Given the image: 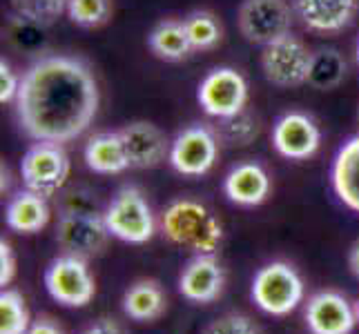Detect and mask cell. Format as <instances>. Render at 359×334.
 I'll list each match as a JSON object with an SVG mask.
<instances>
[{
    "label": "cell",
    "mask_w": 359,
    "mask_h": 334,
    "mask_svg": "<svg viewBox=\"0 0 359 334\" xmlns=\"http://www.w3.org/2000/svg\"><path fill=\"white\" fill-rule=\"evenodd\" d=\"M101 94L94 71L74 56H41L25 69L14 101L20 130L36 143L65 145L94 123Z\"/></svg>",
    "instance_id": "obj_1"
},
{
    "label": "cell",
    "mask_w": 359,
    "mask_h": 334,
    "mask_svg": "<svg viewBox=\"0 0 359 334\" xmlns=\"http://www.w3.org/2000/svg\"><path fill=\"white\" fill-rule=\"evenodd\" d=\"M158 225L170 243L188 247L194 254H215L224 241L219 218L194 199L172 201L161 214Z\"/></svg>",
    "instance_id": "obj_2"
},
{
    "label": "cell",
    "mask_w": 359,
    "mask_h": 334,
    "mask_svg": "<svg viewBox=\"0 0 359 334\" xmlns=\"http://www.w3.org/2000/svg\"><path fill=\"white\" fill-rule=\"evenodd\" d=\"M250 294L262 312L288 316L304 301V279L290 263L272 261L257 270Z\"/></svg>",
    "instance_id": "obj_3"
},
{
    "label": "cell",
    "mask_w": 359,
    "mask_h": 334,
    "mask_svg": "<svg viewBox=\"0 0 359 334\" xmlns=\"http://www.w3.org/2000/svg\"><path fill=\"white\" fill-rule=\"evenodd\" d=\"M105 223L114 239L132 245L147 243L156 232V218L145 194L136 185H123L105 207Z\"/></svg>",
    "instance_id": "obj_4"
},
{
    "label": "cell",
    "mask_w": 359,
    "mask_h": 334,
    "mask_svg": "<svg viewBox=\"0 0 359 334\" xmlns=\"http://www.w3.org/2000/svg\"><path fill=\"white\" fill-rule=\"evenodd\" d=\"M45 290L65 307H85L96 294V281L90 272L88 258L76 254H60L45 267Z\"/></svg>",
    "instance_id": "obj_5"
},
{
    "label": "cell",
    "mask_w": 359,
    "mask_h": 334,
    "mask_svg": "<svg viewBox=\"0 0 359 334\" xmlns=\"http://www.w3.org/2000/svg\"><path fill=\"white\" fill-rule=\"evenodd\" d=\"M294 9L286 0H243L237 11L241 36L252 45L266 47L292 34Z\"/></svg>",
    "instance_id": "obj_6"
},
{
    "label": "cell",
    "mask_w": 359,
    "mask_h": 334,
    "mask_svg": "<svg viewBox=\"0 0 359 334\" xmlns=\"http://www.w3.org/2000/svg\"><path fill=\"white\" fill-rule=\"evenodd\" d=\"M109 237L112 234L107 230L105 216L92 207H67L56 225V241L60 247L83 258L101 254Z\"/></svg>",
    "instance_id": "obj_7"
},
{
    "label": "cell",
    "mask_w": 359,
    "mask_h": 334,
    "mask_svg": "<svg viewBox=\"0 0 359 334\" xmlns=\"http://www.w3.org/2000/svg\"><path fill=\"white\" fill-rule=\"evenodd\" d=\"M313 52L294 34L262 47V71L275 88H299L308 83Z\"/></svg>",
    "instance_id": "obj_8"
},
{
    "label": "cell",
    "mask_w": 359,
    "mask_h": 334,
    "mask_svg": "<svg viewBox=\"0 0 359 334\" xmlns=\"http://www.w3.org/2000/svg\"><path fill=\"white\" fill-rule=\"evenodd\" d=\"M69 176V156L58 143H34L20 160V179L25 188L52 196Z\"/></svg>",
    "instance_id": "obj_9"
},
{
    "label": "cell",
    "mask_w": 359,
    "mask_h": 334,
    "mask_svg": "<svg viewBox=\"0 0 359 334\" xmlns=\"http://www.w3.org/2000/svg\"><path fill=\"white\" fill-rule=\"evenodd\" d=\"M219 136L208 125H190L181 130L170 143V165L181 176H203L215 167L219 156Z\"/></svg>",
    "instance_id": "obj_10"
},
{
    "label": "cell",
    "mask_w": 359,
    "mask_h": 334,
    "mask_svg": "<svg viewBox=\"0 0 359 334\" xmlns=\"http://www.w3.org/2000/svg\"><path fill=\"white\" fill-rule=\"evenodd\" d=\"M196 98L208 116L230 118L248 105V81L234 67H215L199 83Z\"/></svg>",
    "instance_id": "obj_11"
},
{
    "label": "cell",
    "mask_w": 359,
    "mask_h": 334,
    "mask_svg": "<svg viewBox=\"0 0 359 334\" xmlns=\"http://www.w3.org/2000/svg\"><path fill=\"white\" fill-rule=\"evenodd\" d=\"M321 130L304 111H286L272 125V147L288 160H306L317 154Z\"/></svg>",
    "instance_id": "obj_12"
},
{
    "label": "cell",
    "mask_w": 359,
    "mask_h": 334,
    "mask_svg": "<svg viewBox=\"0 0 359 334\" xmlns=\"http://www.w3.org/2000/svg\"><path fill=\"white\" fill-rule=\"evenodd\" d=\"M304 319L311 334H351L359 323L355 305L332 290L313 294L306 303Z\"/></svg>",
    "instance_id": "obj_13"
},
{
    "label": "cell",
    "mask_w": 359,
    "mask_h": 334,
    "mask_svg": "<svg viewBox=\"0 0 359 334\" xmlns=\"http://www.w3.org/2000/svg\"><path fill=\"white\" fill-rule=\"evenodd\" d=\"M226 288V270L215 254H194L179 274V292L190 303H212Z\"/></svg>",
    "instance_id": "obj_14"
},
{
    "label": "cell",
    "mask_w": 359,
    "mask_h": 334,
    "mask_svg": "<svg viewBox=\"0 0 359 334\" xmlns=\"http://www.w3.org/2000/svg\"><path fill=\"white\" fill-rule=\"evenodd\" d=\"M292 9L306 29L337 34L351 27L359 11V0H292Z\"/></svg>",
    "instance_id": "obj_15"
},
{
    "label": "cell",
    "mask_w": 359,
    "mask_h": 334,
    "mask_svg": "<svg viewBox=\"0 0 359 334\" xmlns=\"http://www.w3.org/2000/svg\"><path fill=\"white\" fill-rule=\"evenodd\" d=\"M118 132L126 143L130 167L152 169L163 163L165 156H170L172 141H168L165 134L150 120H134Z\"/></svg>",
    "instance_id": "obj_16"
},
{
    "label": "cell",
    "mask_w": 359,
    "mask_h": 334,
    "mask_svg": "<svg viewBox=\"0 0 359 334\" xmlns=\"http://www.w3.org/2000/svg\"><path fill=\"white\" fill-rule=\"evenodd\" d=\"M224 194L230 203L241 207L262 205L270 194V176L266 167L255 160L237 163L224 179Z\"/></svg>",
    "instance_id": "obj_17"
},
{
    "label": "cell",
    "mask_w": 359,
    "mask_h": 334,
    "mask_svg": "<svg viewBox=\"0 0 359 334\" xmlns=\"http://www.w3.org/2000/svg\"><path fill=\"white\" fill-rule=\"evenodd\" d=\"M330 188L341 205L359 214V134L351 136L332 158Z\"/></svg>",
    "instance_id": "obj_18"
},
{
    "label": "cell",
    "mask_w": 359,
    "mask_h": 334,
    "mask_svg": "<svg viewBox=\"0 0 359 334\" xmlns=\"http://www.w3.org/2000/svg\"><path fill=\"white\" fill-rule=\"evenodd\" d=\"M85 165L96 174H123L130 167V158L121 132H98L85 143Z\"/></svg>",
    "instance_id": "obj_19"
},
{
    "label": "cell",
    "mask_w": 359,
    "mask_h": 334,
    "mask_svg": "<svg viewBox=\"0 0 359 334\" xmlns=\"http://www.w3.org/2000/svg\"><path fill=\"white\" fill-rule=\"evenodd\" d=\"M52 209H49L47 196L36 194L25 188L14 194L5 207V223L9 230L18 234H36L47 228Z\"/></svg>",
    "instance_id": "obj_20"
},
{
    "label": "cell",
    "mask_w": 359,
    "mask_h": 334,
    "mask_svg": "<svg viewBox=\"0 0 359 334\" xmlns=\"http://www.w3.org/2000/svg\"><path fill=\"white\" fill-rule=\"evenodd\" d=\"M123 312L132 321L139 323H150L163 316L168 307V296L161 288V283L154 279H141L132 283V286L123 294Z\"/></svg>",
    "instance_id": "obj_21"
},
{
    "label": "cell",
    "mask_w": 359,
    "mask_h": 334,
    "mask_svg": "<svg viewBox=\"0 0 359 334\" xmlns=\"http://www.w3.org/2000/svg\"><path fill=\"white\" fill-rule=\"evenodd\" d=\"M147 47L152 49V54L168 63H179V60L188 58L192 52V45L185 32L183 18H163L158 20L150 36H147Z\"/></svg>",
    "instance_id": "obj_22"
},
{
    "label": "cell",
    "mask_w": 359,
    "mask_h": 334,
    "mask_svg": "<svg viewBox=\"0 0 359 334\" xmlns=\"http://www.w3.org/2000/svg\"><path fill=\"white\" fill-rule=\"evenodd\" d=\"M348 63L344 54L335 47H319L311 56V67H308V83L311 88L328 92L335 90L337 85L346 78Z\"/></svg>",
    "instance_id": "obj_23"
},
{
    "label": "cell",
    "mask_w": 359,
    "mask_h": 334,
    "mask_svg": "<svg viewBox=\"0 0 359 334\" xmlns=\"http://www.w3.org/2000/svg\"><path fill=\"white\" fill-rule=\"evenodd\" d=\"M185 32L192 45V52H210L224 39V27L219 18L208 9H194L183 18Z\"/></svg>",
    "instance_id": "obj_24"
},
{
    "label": "cell",
    "mask_w": 359,
    "mask_h": 334,
    "mask_svg": "<svg viewBox=\"0 0 359 334\" xmlns=\"http://www.w3.org/2000/svg\"><path fill=\"white\" fill-rule=\"evenodd\" d=\"M32 326V316L18 290H5L0 294V334H25Z\"/></svg>",
    "instance_id": "obj_25"
},
{
    "label": "cell",
    "mask_w": 359,
    "mask_h": 334,
    "mask_svg": "<svg viewBox=\"0 0 359 334\" xmlns=\"http://www.w3.org/2000/svg\"><path fill=\"white\" fill-rule=\"evenodd\" d=\"M259 130L262 127H259V120L255 118V114L243 109L230 118H219V127L215 132L221 143L232 147H245L257 139Z\"/></svg>",
    "instance_id": "obj_26"
},
{
    "label": "cell",
    "mask_w": 359,
    "mask_h": 334,
    "mask_svg": "<svg viewBox=\"0 0 359 334\" xmlns=\"http://www.w3.org/2000/svg\"><path fill=\"white\" fill-rule=\"evenodd\" d=\"M114 11L112 0H69L67 18L83 29H98L109 22Z\"/></svg>",
    "instance_id": "obj_27"
},
{
    "label": "cell",
    "mask_w": 359,
    "mask_h": 334,
    "mask_svg": "<svg viewBox=\"0 0 359 334\" xmlns=\"http://www.w3.org/2000/svg\"><path fill=\"white\" fill-rule=\"evenodd\" d=\"M45 25L22 18V16H14L9 25V41L14 47L22 49V52H43L47 34H45Z\"/></svg>",
    "instance_id": "obj_28"
},
{
    "label": "cell",
    "mask_w": 359,
    "mask_h": 334,
    "mask_svg": "<svg viewBox=\"0 0 359 334\" xmlns=\"http://www.w3.org/2000/svg\"><path fill=\"white\" fill-rule=\"evenodd\" d=\"M67 3L69 0H11L16 16L36 20L49 27L56 18L67 14Z\"/></svg>",
    "instance_id": "obj_29"
},
{
    "label": "cell",
    "mask_w": 359,
    "mask_h": 334,
    "mask_svg": "<svg viewBox=\"0 0 359 334\" xmlns=\"http://www.w3.org/2000/svg\"><path fill=\"white\" fill-rule=\"evenodd\" d=\"M201 334H262L245 314H224L215 319Z\"/></svg>",
    "instance_id": "obj_30"
},
{
    "label": "cell",
    "mask_w": 359,
    "mask_h": 334,
    "mask_svg": "<svg viewBox=\"0 0 359 334\" xmlns=\"http://www.w3.org/2000/svg\"><path fill=\"white\" fill-rule=\"evenodd\" d=\"M20 78L18 74L14 71L7 60L3 58L0 60V103H14L16 96H18V90H20Z\"/></svg>",
    "instance_id": "obj_31"
},
{
    "label": "cell",
    "mask_w": 359,
    "mask_h": 334,
    "mask_svg": "<svg viewBox=\"0 0 359 334\" xmlns=\"http://www.w3.org/2000/svg\"><path fill=\"white\" fill-rule=\"evenodd\" d=\"M16 277V254L9 241H0V286H9Z\"/></svg>",
    "instance_id": "obj_32"
},
{
    "label": "cell",
    "mask_w": 359,
    "mask_h": 334,
    "mask_svg": "<svg viewBox=\"0 0 359 334\" xmlns=\"http://www.w3.org/2000/svg\"><path fill=\"white\" fill-rule=\"evenodd\" d=\"M25 334H65V332L60 330V328H58V323H54L52 319H47V316H41V319L32 321L29 330L25 332Z\"/></svg>",
    "instance_id": "obj_33"
},
{
    "label": "cell",
    "mask_w": 359,
    "mask_h": 334,
    "mask_svg": "<svg viewBox=\"0 0 359 334\" xmlns=\"http://www.w3.org/2000/svg\"><path fill=\"white\" fill-rule=\"evenodd\" d=\"M83 334H123V332H121V328L114 323V321L103 319V321H98V323L90 326Z\"/></svg>",
    "instance_id": "obj_34"
},
{
    "label": "cell",
    "mask_w": 359,
    "mask_h": 334,
    "mask_svg": "<svg viewBox=\"0 0 359 334\" xmlns=\"http://www.w3.org/2000/svg\"><path fill=\"white\" fill-rule=\"evenodd\" d=\"M348 267L353 274L359 279V239L351 245V250H348Z\"/></svg>",
    "instance_id": "obj_35"
},
{
    "label": "cell",
    "mask_w": 359,
    "mask_h": 334,
    "mask_svg": "<svg viewBox=\"0 0 359 334\" xmlns=\"http://www.w3.org/2000/svg\"><path fill=\"white\" fill-rule=\"evenodd\" d=\"M355 60H357V65H359V41H357V47H355Z\"/></svg>",
    "instance_id": "obj_36"
},
{
    "label": "cell",
    "mask_w": 359,
    "mask_h": 334,
    "mask_svg": "<svg viewBox=\"0 0 359 334\" xmlns=\"http://www.w3.org/2000/svg\"><path fill=\"white\" fill-rule=\"evenodd\" d=\"M355 314H357V321H359V299H357V303H355Z\"/></svg>",
    "instance_id": "obj_37"
},
{
    "label": "cell",
    "mask_w": 359,
    "mask_h": 334,
    "mask_svg": "<svg viewBox=\"0 0 359 334\" xmlns=\"http://www.w3.org/2000/svg\"><path fill=\"white\" fill-rule=\"evenodd\" d=\"M357 123H359V107H357Z\"/></svg>",
    "instance_id": "obj_38"
}]
</instances>
